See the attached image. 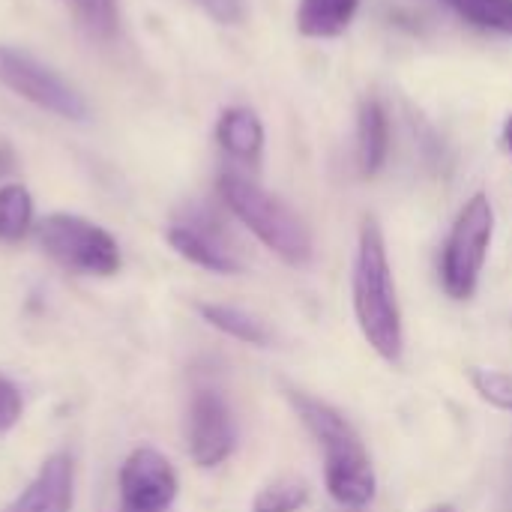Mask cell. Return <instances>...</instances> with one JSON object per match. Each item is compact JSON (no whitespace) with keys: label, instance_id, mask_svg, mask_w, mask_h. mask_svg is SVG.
Masks as SVG:
<instances>
[{"label":"cell","instance_id":"1","mask_svg":"<svg viewBox=\"0 0 512 512\" xmlns=\"http://www.w3.org/2000/svg\"><path fill=\"white\" fill-rule=\"evenodd\" d=\"M354 315L360 324L363 339L369 348L384 360L399 366L405 354V330H402V309L396 297L393 267L387 258V243L378 219L366 216L360 225L357 258H354Z\"/></svg>","mask_w":512,"mask_h":512},{"label":"cell","instance_id":"2","mask_svg":"<svg viewBox=\"0 0 512 512\" xmlns=\"http://www.w3.org/2000/svg\"><path fill=\"white\" fill-rule=\"evenodd\" d=\"M300 423L309 429V435L321 444L324 450V483L327 492L336 504L351 507V510H363L372 504L378 480H375V468L372 459L360 441V435L354 432V426L327 402L291 390L288 393Z\"/></svg>","mask_w":512,"mask_h":512},{"label":"cell","instance_id":"3","mask_svg":"<svg viewBox=\"0 0 512 512\" xmlns=\"http://www.w3.org/2000/svg\"><path fill=\"white\" fill-rule=\"evenodd\" d=\"M219 195L228 210L285 264L300 267L312 261V234L282 198L270 195L237 171H225L219 177Z\"/></svg>","mask_w":512,"mask_h":512},{"label":"cell","instance_id":"4","mask_svg":"<svg viewBox=\"0 0 512 512\" xmlns=\"http://www.w3.org/2000/svg\"><path fill=\"white\" fill-rule=\"evenodd\" d=\"M492 237H495V207L486 192H477L456 216L441 258L444 291L453 300L474 297L492 249Z\"/></svg>","mask_w":512,"mask_h":512},{"label":"cell","instance_id":"5","mask_svg":"<svg viewBox=\"0 0 512 512\" xmlns=\"http://www.w3.org/2000/svg\"><path fill=\"white\" fill-rule=\"evenodd\" d=\"M42 249L66 270L87 276H111L120 270V249L114 237L72 213H51L39 222Z\"/></svg>","mask_w":512,"mask_h":512},{"label":"cell","instance_id":"6","mask_svg":"<svg viewBox=\"0 0 512 512\" xmlns=\"http://www.w3.org/2000/svg\"><path fill=\"white\" fill-rule=\"evenodd\" d=\"M0 84L33 102L36 108L57 114L63 120H84L87 102L84 96L51 66L39 63L33 54L0 45Z\"/></svg>","mask_w":512,"mask_h":512},{"label":"cell","instance_id":"7","mask_svg":"<svg viewBox=\"0 0 512 512\" xmlns=\"http://www.w3.org/2000/svg\"><path fill=\"white\" fill-rule=\"evenodd\" d=\"M120 495L126 510L165 512L177 498V474L162 453L141 447L120 468Z\"/></svg>","mask_w":512,"mask_h":512},{"label":"cell","instance_id":"8","mask_svg":"<svg viewBox=\"0 0 512 512\" xmlns=\"http://www.w3.org/2000/svg\"><path fill=\"white\" fill-rule=\"evenodd\" d=\"M237 432L225 399L216 390H198L189 408V453L198 468L222 465L234 450Z\"/></svg>","mask_w":512,"mask_h":512},{"label":"cell","instance_id":"9","mask_svg":"<svg viewBox=\"0 0 512 512\" xmlns=\"http://www.w3.org/2000/svg\"><path fill=\"white\" fill-rule=\"evenodd\" d=\"M168 243L186 261L213 270V273H237L240 261L228 249L222 231L210 219H186L168 228Z\"/></svg>","mask_w":512,"mask_h":512},{"label":"cell","instance_id":"10","mask_svg":"<svg viewBox=\"0 0 512 512\" xmlns=\"http://www.w3.org/2000/svg\"><path fill=\"white\" fill-rule=\"evenodd\" d=\"M72 459L51 456L36 480L6 507V512H69L72 510Z\"/></svg>","mask_w":512,"mask_h":512},{"label":"cell","instance_id":"11","mask_svg":"<svg viewBox=\"0 0 512 512\" xmlns=\"http://www.w3.org/2000/svg\"><path fill=\"white\" fill-rule=\"evenodd\" d=\"M357 153L363 177H375L390 153V120L378 99H363L357 114Z\"/></svg>","mask_w":512,"mask_h":512},{"label":"cell","instance_id":"12","mask_svg":"<svg viewBox=\"0 0 512 512\" xmlns=\"http://www.w3.org/2000/svg\"><path fill=\"white\" fill-rule=\"evenodd\" d=\"M216 138L234 159L258 162L264 150V123L252 108H225L216 123Z\"/></svg>","mask_w":512,"mask_h":512},{"label":"cell","instance_id":"13","mask_svg":"<svg viewBox=\"0 0 512 512\" xmlns=\"http://www.w3.org/2000/svg\"><path fill=\"white\" fill-rule=\"evenodd\" d=\"M357 9L360 0H300L297 30L309 39H336L351 27Z\"/></svg>","mask_w":512,"mask_h":512},{"label":"cell","instance_id":"14","mask_svg":"<svg viewBox=\"0 0 512 512\" xmlns=\"http://www.w3.org/2000/svg\"><path fill=\"white\" fill-rule=\"evenodd\" d=\"M198 312H201V318H204L210 327L222 330V333L231 336V339H240V342L258 345V348L270 345V330H267L255 315H249V312H243V309H237V306L201 303Z\"/></svg>","mask_w":512,"mask_h":512},{"label":"cell","instance_id":"15","mask_svg":"<svg viewBox=\"0 0 512 512\" xmlns=\"http://www.w3.org/2000/svg\"><path fill=\"white\" fill-rule=\"evenodd\" d=\"M33 222V198L24 186H0V243H18Z\"/></svg>","mask_w":512,"mask_h":512},{"label":"cell","instance_id":"16","mask_svg":"<svg viewBox=\"0 0 512 512\" xmlns=\"http://www.w3.org/2000/svg\"><path fill=\"white\" fill-rule=\"evenodd\" d=\"M309 504V486L300 477H279L267 483L255 501L252 512H300Z\"/></svg>","mask_w":512,"mask_h":512},{"label":"cell","instance_id":"17","mask_svg":"<svg viewBox=\"0 0 512 512\" xmlns=\"http://www.w3.org/2000/svg\"><path fill=\"white\" fill-rule=\"evenodd\" d=\"M465 21L512 36V0H447Z\"/></svg>","mask_w":512,"mask_h":512},{"label":"cell","instance_id":"18","mask_svg":"<svg viewBox=\"0 0 512 512\" xmlns=\"http://www.w3.org/2000/svg\"><path fill=\"white\" fill-rule=\"evenodd\" d=\"M471 384L480 393L483 402H489L498 411L512 414V375L501 369H486V366H474L471 369Z\"/></svg>","mask_w":512,"mask_h":512},{"label":"cell","instance_id":"19","mask_svg":"<svg viewBox=\"0 0 512 512\" xmlns=\"http://www.w3.org/2000/svg\"><path fill=\"white\" fill-rule=\"evenodd\" d=\"M75 15L93 39H111L117 30V0H75Z\"/></svg>","mask_w":512,"mask_h":512},{"label":"cell","instance_id":"20","mask_svg":"<svg viewBox=\"0 0 512 512\" xmlns=\"http://www.w3.org/2000/svg\"><path fill=\"white\" fill-rule=\"evenodd\" d=\"M18 417H21V396L6 378H0V432L12 429Z\"/></svg>","mask_w":512,"mask_h":512},{"label":"cell","instance_id":"21","mask_svg":"<svg viewBox=\"0 0 512 512\" xmlns=\"http://www.w3.org/2000/svg\"><path fill=\"white\" fill-rule=\"evenodd\" d=\"M198 3L222 24H237L246 12L243 0H198Z\"/></svg>","mask_w":512,"mask_h":512},{"label":"cell","instance_id":"22","mask_svg":"<svg viewBox=\"0 0 512 512\" xmlns=\"http://www.w3.org/2000/svg\"><path fill=\"white\" fill-rule=\"evenodd\" d=\"M12 168H15V150L6 141H0V177H6Z\"/></svg>","mask_w":512,"mask_h":512},{"label":"cell","instance_id":"23","mask_svg":"<svg viewBox=\"0 0 512 512\" xmlns=\"http://www.w3.org/2000/svg\"><path fill=\"white\" fill-rule=\"evenodd\" d=\"M504 138H507V144H510V150H512V117L507 120V129H504Z\"/></svg>","mask_w":512,"mask_h":512},{"label":"cell","instance_id":"24","mask_svg":"<svg viewBox=\"0 0 512 512\" xmlns=\"http://www.w3.org/2000/svg\"><path fill=\"white\" fill-rule=\"evenodd\" d=\"M432 512H456V510H453V507H447V504H444V507H435V510H432Z\"/></svg>","mask_w":512,"mask_h":512},{"label":"cell","instance_id":"25","mask_svg":"<svg viewBox=\"0 0 512 512\" xmlns=\"http://www.w3.org/2000/svg\"><path fill=\"white\" fill-rule=\"evenodd\" d=\"M120 512H135V510H126V507H120Z\"/></svg>","mask_w":512,"mask_h":512}]
</instances>
